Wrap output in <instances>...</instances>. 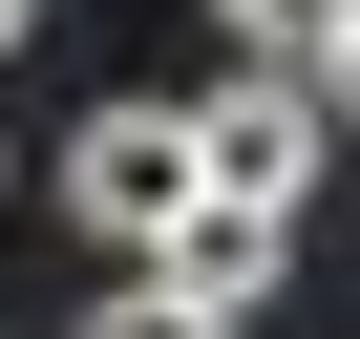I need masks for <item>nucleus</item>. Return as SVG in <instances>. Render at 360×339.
Listing matches in <instances>:
<instances>
[{
    "label": "nucleus",
    "instance_id": "nucleus-2",
    "mask_svg": "<svg viewBox=\"0 0 360 339\" xmlns=\"http://www.w3.org/2000/svg\"><path fill=\"white\" fill-rule=\"evenodd\" d=\"M64 212L127 234V255H169V234L212 212V191H191V127H169V106H85V127H64Z\"/></svg>",
    "mask_w": 360,
    "mask_h": 339
},
{
    "label": "nucleus",
    "instance_id": "nucleus-7",
    "mask_svg": "<svg viewBox=\"0 0 360 339\" xmlns=\"http://www.w3.org/2000/svg\"><path fill=\"white\" fill-rule=\"evenodd\" d=\"M0 191H22V148H0Z\"/></svg>",
    "mask_w": 360,
    "mask_h": 339
},
{
    "label": "nucleus",
    "instance_id": "nucleus-5",
    "mask_svg": "<svg viewBox=\"0 0 360 339\" xmlns=\"http://www.w3.org/2000/svg\"><path fill=\"white\" fill-rule=\"evenodd\" d=\"M85 339H233V318H191V297H148V276H127V297H106Z\"/></svg>",
    "mask_w": 360,
    "mask_h": 339
},
{
    "label": "nucleus",
    "instance_id": "nucleus-3",
    "mask_svg": "<svg viewBox=\"0 0 360 339\" xmlns=\"http://www.w3.org/2000/svg\"><path fill=\"white\" fill-rule=\"evenodd\" d=\"M212 22H233V64L297 85V106H339V64H360V0H212Z\"/></svg>",
    "mask_w": 360,
    "mask_h": 339
},
{
    "label": "nucleus",
    "instance_id": "nucleus-6",
    "mask_svg": "<svg viewBox=\"0 0 360 339\" xmlns=\"http://www.w3.org/2000/svg\"><path fill=\"white\" fill-rule=\"evenodd\" d=\"M22 22H43V0H0V64H22Z\"/></svg>",
    "mask_w": 360,
    "mask_h": 339
},
{
    "label": "nucleus",
    "instance_id": "nucleus-1",
    "mask_svg": "<svg viewBox=\"0 0 360 339\" xmlns=\"http://www.w3.org/2000/svg\"><path fill=\"white\" fill-rule=\"evenodd\" d=\"M169 127H191V191H212V212L297 234V191H318V127H339V106H297V85H255V64H233V85H191Z\"/></svg>",
    "mask_w": 360,
    "mask_h": 339
},
{
    "label": "nucleus",
    "instance_id": "nucleus-4",
    "mask_svg": "<svg viewBox=\"0 0 360 339\" xmlns=\"http://www.w3.org/2000/svg\"><path fill=\"white\" fill-rule=\"evenodd\" d=\"M276 276H297V234H255V212H191V234L148 255V297H191V318H255Z\"/></svg>",
    "mask_w": 360,
    "mask_h": 339
}]
</instances>
